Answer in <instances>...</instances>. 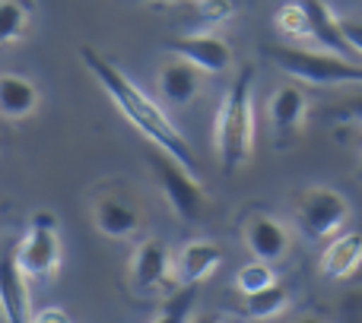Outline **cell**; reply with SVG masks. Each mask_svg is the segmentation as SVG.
<instances>
[{"mask_svg":"<svg viewBox=\"0 0 362 323\" xmlns=\"http://www.w3.org/2000/svg\"><path fill=\"white\" fill-rule=\"evenodd\" d=\"M340 25H344L346 42H350L353 51L362 57V19H340Z\"/></svg>","mask_w":362,"mask_h":323,"instance_id":"obj_25","label":"cell"},{"mask_svg":"<svg viewBox=\"0 0 362 323\" xmlns=\"http://www.w3.org/2000/svg\"><path fill=\"white\" fill-rule=\"evenodd\" d=\"M197 295H200V286L197 282H178L163 301H159L156 314L153 317L163 320V323H185L191 320L194 314V305H197Z\"/></svg>","mask_w":362,"mask_h":323,"instance_id":"obj_18","label":"cell"},{"mask_svg":"<svg viewBox=\"0 0 362 323\" xmlns=\"http://www.w3.org/2000/svg\"><path fill=\"white\" fill-rule=\"evenodd\" d=\"M32 320H38V323H70V314L67 311H61V307H42V311H35L32 314Z\"/></svg>","mask_w":362,"mask_h":323,"instance_id":"obj_26","label":"cell"},{"mask_svg":"<svg viewBox=\"0 0 362 323\" xmlns=\"http://www.w3.org/2000/svg\"><path fill=\"white\" fill-rule=\"evenodd\" d=\"M19 267L29 273L32 282H51L61 269V238H57V216L38 209L29 216L25 235L13 244Z\"/></svg>","mask_w":362,"mask_h":323,"instance_id":"obj_4","label":"cell"},{"mask_svg":"<svg viewBox=\"0 0 362 323\" xmlns=\"http://www.w3.org/2000/svg\"><path fill=\"white\" fill-rule=\"evenodd\" d=\"M80 57H83V63L93 70V76L99 80V86L112 95L115 105L124 111V118L131 121V124L137 127L144 137L153 140V146L165 150L169 156H175L178 162H185L191 171H197V156H194V150L187 146L185 133L172 124V118L165 114V108L159 105L153 95H146L144 89H140L137 83L124 73V70H118L105 54H102V51H95L93 44H83Z\"/></svg>","mask_w":362,"mask_h":323,"instance_id":"obj_1","label":"cell"},{"mask_svg":"<svg viewBox=\"0 0 362 323\" xmlns=\"http://www.w3.org/2000/svg\"><path fill=\"white\" fill-rule=\"evenodd\" d=\"M93 222L102 235L108 238H131L140 228L144 216H140V206L131 197H121V193H102L93 203Z\"/></svg>","mask_w":362,"mask_h":323,"instance_id":"obj_11","label":"cell"},{"mask_svg":"<svg viewBox=\"0 0 362 323\" xmlns=\"http://www.w3.org/2000/svg\"><path fill=\"white\" fill-rule=\"evenodd\" d=\"M308 10V42L321 44V51H331V54H340V57H353V61H362V57L353 51V44L346 42L344 35V25L340 19L334 16V10L327 6V0H302Z\"/></svg>","mask_w":362,"mask_h":323,"instance_id":"obj_13","label":"cell"},{"mask_svg":"<svg viewBox=\"0 0 362 323\" xmlns=\"http://www.w3.org/2000/svg\"><path fill=\"white\" fill-rule=\"evenodd\" d=\"M29 273L19 267L13 248L4 254L0 263V305H4V317L13 323H29L32 320V292H29Z\"/></svg>","mask_w":362,"mask_h":323,"instance_id":"obj_9","label":"cell"},{"mask_svg":"<svg viewBox=\"0 0 362 323\" xmlns=\"http://www.w3.org/2000/svg\"><path fill=\"white\" fill-rule=\"evenodd\" d=\"M150 168L181 222H191V225L200 222V216L206 209V190L191 174V168L185 162H178L175 156H169L165 150H159V146L150 152Z\"/></svg>","mask_w":362,"mask_h":323,"instance_id":"obj_5","label":"cell"},{"mask_svg":"<svg viewBox=\"0 0 362 323\" xmlns=\"http://www.w3.org/2000/svg\"><path fill=\"white\" fill-rule=\"evenodd\" d=\"M267 114H270V127H274L276 140L286 143L302 127V121H305V114H308V92L302 86L286 83V86H280L274 92V99H270V105H267Z\"/></svg>","mask_w":362,"mask_h":323,"instance_id":"obj_14","label":"cell"},{"mask_svg":"<svg viewBox=\"0 0 362 323\" xmlns=\"http://www.w3.org/2000/svg\"><path fill=\"white\" fill-rule=\"evenodd\" d=\"M286 301H289V288L276 279L274 286L245 295V317L267 320V317H274V314H280L283 307H286Z\"/></svg>","mask_w":362,"mask_h":323,"instance_id":"obj_19","label":"cell"},{"mask_svg":"<svg viewBox=\"0 0 362 323\" xmlns=\"http://www.w3.org/2000/svg\"><path fill=\"white\" fill-rule=\"evenodd\" d=\"M362 263V231H344L321 250L318 269L325 279H346Z\"/></svg>","mask_w":362,"mask_h":323,"instance_id":"obj_16","label":"cell"},{"mask_svg":"<svg viewBox=\"0 0 362 323\" xmlns=\"http://www.w3.org/2000/svg\"><path fill=\"white\" fill-rule=\"evenodd\" d=\"M276 282V273H274V263H267V260H251V263H245V267H238V273H235V288L242 295H251V292H257V288H267V286H274Z\"/></svg>","mask_w":362,"mask_h":323,"instance_id":"obj_21","label":"cell"},{"mask_svg":"<svg viewBox=\"0 0 362 323\" xmlns=\"http://www.w3.org/2000/svg\"><path fill=\"white\" fill-rule=\"evenodd\" d=\"M276 29L283 32L286 38H308L312 35V29H308V10L302 0H293V4H283L280 10H276Z\"/></svg>","mask_w":362,"mask_h":323,"instance_id":"obj_22","label":"cell"},{"mask_svg":"<svg viewBox=\"0 0 362 323\" xmlns=\"http://www.w3.org/2000/svg\"><path fill=\"white\" fill-rule=\"evenodd\" d=\"M165 48L175 57L197 63L204 73H226L232 67V48L226 38L213 35V32H187V35H175L165 42Z\"/></svg>","mask_w":362,"mask_h":323,"instance_id":"obj_8","label":"cell"},{"mask_svg":"<svg viewBox=\"0 0 362 323\" xmlns=\"http://www.w3.org/2000/svg\"><path fill=\"white\" fill-rule=\"evenodd\" d=\"M38 108V86L23 73L0 76V111L6 121H23Z\"/></svg>","mask_w":362,"mask_h":323,"instance_id":"obj_17","label":"cell"},{"mask_svg":"<svg viewBox=\"0 0 362 323\" xmlns=\"http://www.w3.org/2000/svg\"><path fill=\"white\" fill-rule=\"evenodd\" d=\"M200 89H204V70L197 63L185 61V57H175V61H169L159 70V95H163L165 105L172 108L191 105L200 95Z\"/></svg>","mask_w":362,"mask_h":323,"instance_id":"obj_12","label":"cell"},{"mask_svg":"<svg viewBox=\"0 0 362 323\" xmlns=\"http://www.w3.org/2000/svg\"><path fill=\"white\" fill-rule=\"evenodd\" d=\"M255 67L245 63L216 111V152L226 174L248 165L255 146Z\"/></svg>","mask_w":362,"mask_h":323,"instance_id":"obj_2","label":"cell"},{"mask_svg":"<svg viewBox=\"0 0 362 323\" xmlns=\"http://www.w3.org/2000/svg\"><path fill=\"white\" fill-rule=\"evenodd\" d=\"M350 219V203L334 187H305L296 200V225L308 241L337 235Z\"/></svg>","mask_w":362,"mask_h":323,"instance_id":"obj_6","label":"cell"},{"mask_svg":"<svg viewBox=\"0 0 362 323\" xmlns=\"http://www.w3.org/2000/svg\"><path fill=\"white\" fill-rule=\"evenodd\" d=\"M172 263H169V250L159 238H146L131 260V286L137 295H153L169 282Z\"/></svg>","mask_w":362,"mask_h":323,"instance_id":"obj_10","label":"cell"},{"mask_svg":"<svg viewBox=\"0 0 362 323\" xmlns=\"http://www.w3.org/2000/svg\"><path fill=\"white\" fill-rule=\"evenodd\" d=\"M223 263V250L213 241H187L181 244V250L175 254L172 263V276L175 282H206Z\"/></svg>","mask_w":362,"mask_h":323,"instance_id":"obj_15","label":"cell"},{"mask_svg":"<svg viewBox=\"0 0 362 323\" xmlns=\"http://www.w3.org/2000/svg\"><path fill=\"white\" fill-rule=\"evenodd\" d=\"M242 235H245V248L257 257V260L267 263H280L283 257L289 254V228L270 212H248L242 219Z\"/></svg>","mask_w":362,"mask_h":323,"instance_id":"obj_7","label":"cell"},{"mask_svg":"<svg viewBox=\"0 0 362 323\" xmlns=\"http://www.w3.org/2000/svg\"><path fill=\"white\" fill-rule=\"evenodd\" d=\"M25 29H29V4L25 0H0V42H19Z\"/></svg>","mask_w":362,"mask_h":323,"instance_id":"obj_20","label":"cell"},{"mask_svg":"<svg viewBox=\"0 0 362 323\" xmlns=\"http://www.w3.org/2000/svg\"><path fill=\"white\" fill-rule=\"evenodd\" d=\"M359 150H362V140H359Z\"/></svg>","mask_w":362,"mask_h":323,"instance_id":"obj_27","label":"cell"},{"mask_svg":"<svg viewBox=\"0 0 362 323\" xmlns=\"http://www.w3.org/2000/svg\"><path fill=\"white\" fill-rule=\"evenodd\" d=\"M191 4H194V10H197V16L210 25L226 23V19L235 13V4H232V0H191Z\"/></svg>","mask_w":362,"mask_h":323,"instance_id":"obj_23","label":"cell"},{"mask_svg":"<svg viewBox=\"0 0 362 323\" xmlns=\"http://www.w3.org/2000/svg\"><path fill=\"white\" fill-rule=\"evenodd\" d=\"M327 118H350V121H359V124H362V92L356 95V99L346 102V105L331 108V111H327Z\"/></svg>","mask_w":362,"mask_h":323,"instance_id":"obj_24","label":"cell"},{"mask_svg":"<svg viewBox=\"0 0 362 323\" xmlns=\"http://www.w3.org/2000/svg\"><path fill=\"white\" fill-rule=\"evenodd\" d=\"M267 57L286 76L312 86H337V83H356L362 86V61L340 57L331 51H308L296 44H270Z\"/></svg>","mask_w":362,"mask_h":323,"instance_id":"obj_3","label":"cell"}]
</instances>
